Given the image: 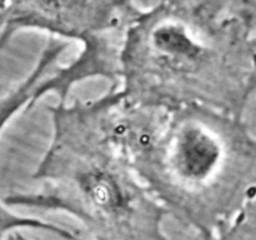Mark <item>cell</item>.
Wrapping results in <instances>:
<instances>
[{"label": "cell", "instance_id": "obj_1", "mask_svg": "<svg viewBox=\"0 0 256 240\" xmlns=\"http://www.w3.org/2000/svg\"><path fill=\"white\" fill-rule=\"evenodd\" d=\"M119 85L89 100L49 106L52 138L32 179L38 192L5 198L9 206L68 212L98 240H164L166 215L138 178L116 136Z\"/></svg>", "mask_w": 256, "mask_h": 240}, {"label": "cell", "instance_id": "obj_4", "mask_svg": "<svg viewBox=\"0 0 256 240\" xmlns=\"http://www.w3.org/2000/svg\"><path fill=\"white\" fill-rule=\"evenodd\" d=\"M140 8L132 2H0V48L16 32H48L60 40H74L80 52L60 65L72 88L92 79L119 85L120 56L129 28Z\"/></svg>", "mask_w": 256, "mask_h": 240}, {"label": "cell", "instance_id": "obj_3", "mask_svg": "<svg viewBox=\"0 0 256 240\" xmlns=\"http://www.w3.org/2000/svg\"><path fill=\"white\" fill-rule=\"evenodd\" d=\"M116 136L138 178L182 224L208 232L235 210L244 188V142L222 112L119 105Z\"/></svg>", "mask_w": 256, "mask_h": 240}, {"label": "cell", "instance_id": "obj_2", "mask_svg": "<svg viewBox=\"0 0 256 240\" xmlns=\"http://www.w3.org/2000/svg\"><path fill=\"white\" fill-rule=\"evenodd\" d=\"M240 14L239 4L210 0L140 8L120 56L122 106L232 109L242 82Z\"/></svg>", "mask_w": 256, "mask_h": 240}, {"label": "cell", "instance_id": "obj_5", "mask_svg": "<svg viewBox=\"0 0 256 240\" xmlns=\"http://www.w3.org/2000/svg\"><path fill=\"white\" fill-rule=\"evenodd\" d=\"M50 68H52V62L48 58H39L25 79L22 80L6 95L0 98V132L18 112H20L25 108L29 109L38 100L46 95L44 79L49 74ZM14 228H38V229L54 232L69 239L72 238L70 232L62 230V228L54 226L42 220L12 214L0 202V232L14 229Z\"/></svg>", "mask_w": 256, "mask_h": 240}]
</instances>
